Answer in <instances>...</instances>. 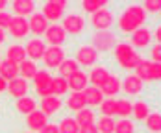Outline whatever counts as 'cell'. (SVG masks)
<instances>
[{"mask_svg": "<svg viewBox=\"0 0 161 133\" xmlns=\"http://www.w3.org/2000/svg\"><path fill=\"white\" fill-rule=\"evenodd\" d=\"M135 76L141 82H152V61H141L135 66Z\"/></svg>", "mask_w": 161, "mask_h": 133, "instance_id": "obj_28", "label": "cell"}, {"mask_svg": "<svg viewBox=\"0 0 161 133\" xmlns=\"http://www.w3.org/2000/svg\"><path fill=\"white\" fill-rule=\"evenodd\" d=\"M108 76H109L108 68H104V66H95L87 78H89V82L93 83V87H98V89H100V87H102V83L106 82V78H108Z\"/></svg>", "mask_w": 161, "mask_h": 133, "instance_id": "obj_25", "label": "cell"}, {"mask_svg": "<svg viewBox=\"0 0 161 133\" xmlns=\"http://www.w3.org/2000/svg\"><path fill=\"white\" fill-rule=\"evenodd\" d=\"M39 133H59V130H58V126H56V124H47V126H45Z\"/></svg>", "mask_w": 161, "mask_h": 133, "instance_id": "obj_45", "label": "cell"}, {"mask_svg": "<svg viewBox=\"0 0 161 133\" xmlns=\"http://www.w3.org/2000/svg\"><path fill=\"white\" fill-rule=\"evenodd\" d=\"M65 59L67 57H65V52L61 46H48L45 50V56H43V61L48 68H58Z\"/></svg>", "mask_w": 161, "mask_h": 133, "instance_id": "obj_5", "label": "cell"}, {"mask_svg": "<svg viewBox=\"0 0 161 133\" xmlns=\"http://www.w3.org/2000/svg\"><path fill=\"white\" fill-rule=\"evenodd\" d=\"M52 82H54V78H52V74H50L48 70H37V74L33 76V87H35L37 94L43 96V98L52 96L54 94Z\"/></svg>", "mask_w": 161, "mask_h": 133, "instance_id": "obj_3", "label": "cell"}, {"mask_svg": "<svg viewBox=\"0 0 161 133\" xmlns=\"http://www.w3.org/2000/svg\"><path fill=\"white\" fill-rule=\"evenodd\" d=\"M154 37H156L158 45H161V26H158V30H156V33H154Z\"/></svg>", "mask_w": 161, "mask_h": 133, "instance_id": "obj_48", "label": "cell"}, {"mask_svg": "<svg viewBox=\"0 0 161 133\" xmlns=\"http://www.w3.org/2000/svg\"><path fill=\"white\" fill-rule=\"evenodd\" d=\"M0 63H2V61H0Z\"/></svg>", "mask_w": 161, "mask_h": 133, "instance_id": "obj_51", "label": "cell"}, {"mask_svg": "<svg viewBox=\"0 0 161 133\" xmlns=\"http://www.w3.org/2000/svg\"><path fill=\"white\" fill-rule=\"evenodd\" d=\"M104 6H106L104 0H83V2H81V8H83L87 13H91V15H93L95 11H98V9H102Z\"/></svg>", "mask_w": 161, "mask_h": 133, "instance_id": "obj_40", "label": "cell"}, {"mask_svg": "<svg viewBox=\"0 0 161 133\" xmlns=\"http://www.w3.org/2000/svg\"><path fill=\"white\" fill-rule=\"evenodd\" d=\"M58 130H59V133H80V126L72 116H67L59 122Z\"/></svg>", "mask_w": 161, "mask_h": 133, "instance_id": "obj_33", "label": "cell"}, {"mask_svg": "<svg viewBox=\"0 0 161 133\" xmlns=\"http://www.w3.org/2000/svg\"><path fill=\"white\" fill-rule=\"evenodd\" d=\"M6 41V33H4V30H0V45Z\"/></svg>", "mask_w": 161, "mask_h": 133, "instance_id": "obj_50", "label": "cell"}, {"mask_svg": "<svg viewBox=\"0 0 161 133\" xmlns=\"http://www.w3.org/2000/svg\"><path fill=\"white\" fill-rule=\"evenodd\" d=\"M67 83H69V89H72V93H83L87 89L89 78H87V74H83L81 70H78V72H74L72 76L67 78Z\"/></svg>", "mask_w": 161, "mask_h": 133, "instance_id": "obj_15", "label": "cell"}, {"mask_svg": "<svg viewBox=\"0 0 161 133\" xmlns=\"http://www.w3.org/2000/svg\"><path fill=\"white\" fill-rule=\"evenodd\" d=\"M11 19H13V17L9 15L8 11H0V30H6V28L9 26Z\"/></svg>", "mask_w": 161, "mask_h": 133, "instance_id": "obj_42", "label": "cell"}, {"mask_svg": "<svg viewBox=\"0 0 161 133\" xmlns=\"http://www.w3.org/2000/svg\"><path fill=\"white\" fill-rule=\"evenodd\" d=\"M100 91H102V94H104V96H108V98H113V96H115V94L120 91V80H119L117 76L109 74V76L106 78V82L102 83Z\"/></svg>", "mask_w": 161, "mask_h": 133, "instance_id": "obj_20", "label": "cell"}, {"mask_svg": "<svg viewBox=\"0 0 161 133\" xmlns=\"http://www.w3.org/2000/svg\"><path fill=\"white\" fill-rule=\"evenodd\" d=\"M80 133H98V130H97L95 124H91V126H83V128H80Z\"/></svg>", "mask_w": 161, "mask_h": 133, "instance_id": "obj_46", "label": "cell"}, {"mask_svg": "<svg viewBox=\"0 0 161 133\" xmlns=\"http://www.w3.org/2000/svg\"><path fill=\"white\" fill-rule=\"evenodd\" d=\"M143 9H145V11H154V13H158V11H161V0H146L145 4H143Z\"/></svg>", "mask_w": 161, "mask_h": 133, "instance_id": "obj_41", "label": "cell"}, {"mask_svg": "<svg viewBox=\"0 0 161 133\" xmlns=\"http://www.w3.org/2000/svg\"><path fill=\"white\" fill-rule=\"evenodd\" d=\"M67 107L72 109V111H81L85 109V98H83V93H70V96L67 100Z\"/></svg>", "mask_w": 161, "mask_h": 133, "instance_id": "obj_29", "label": "cell"}, {"mask_svg": "<svg viewBox=\"0 0 161 133\" xmlns=\"http://www.w3.org/2000/svg\"><path fill=\"white\" fill-rule=\"evenodd\" d=\"M6 91L11 96H15L17 100L24 98V96H28V82L22 80V78H15V80H11V82L8 83V89Z\"/></svg>", "mask_w": 161, "mask_h": 133, "instance_id": "obj_16", "label": "cell"}, {"mask_svg": "<svg viewBox=\"0 0 161 133\" xmlns=\"http://www.w3.org/2000/svg\"><path fill=\"white\" fill-rule=\"evenodd\" d=\"M152 80H161V63H154L152 61Z\"/></svg>", "mask_w": 161, "mask_h": 133, "instance_id": "obj_44", "label": "cell"}, {"mask_svg": "<svg viewBox=\"0 0 161 133\" xmlns=\"http://www.w3.org/2000/svg\"><path fill=\"white\" fill-rule=\"evenodd\" d=\"M100 111H102V116H111L113 118V115H117V100L106 98L100 104Z\"/></svg>", "mask_w": 161, "mask_h": 133, "instance_id": "obj_37", "label": "cell"}, {"mask_svg": "<svg viewBox=\"0 0 161 133\" xmlns=\"http://www.w3.org/2000/svg\"><path fill=\"white\" fill-rule=\"evenodd\" d=\"M97 57H98V52L93 48V46H80L78 52H76V57H74V59H76L78 65L89 66L97 61Z\"/></svg>", "mask_w": 161, "mask_h": 133, "instance_id": "obj_12", "label": "cell"}, {"mask_svg": "<svg viewBox=\"0 0 161 133\" xmlns=\"http://www.w3.org/2000/svg\"><path fill=\"white\" fill-rule=\"evenodd\" d=\"M0 76L8 82H11V80H15V78H19V65H15V63H9V61H2L0 63Z\"/></svg>", "mask_w": 161, "mask_h": 133, "instance_id": "obj_24", "label": "cell"}, {"mask_svg": "<svg viewBox=\"0 0 161 133\" xmlns=\"http://www.w3.org/2000/svg\"><path fill=\"white\" fill-rule=\"evenodd\" d=\"M11 8H13V11H15V17H22V19L26 15L35 13V4H33V0H15V2L11 4Z\"/></svg>", "mask_w": 161, "mask_h": 133, "instance_id": "obj_22", "label": "cell"}, {"mask_svg": "<svg viewBox=\"0 0 161 133\" xmlns=\"http://www.w3.org/2000/svg\"><path fill=\"white\" fill-rule=\"evenodd\" d=\"M83 98H85V105H93L97 107L104 102V94L98 87H93V85H87V89L83 91Z\"/></svg>", "mask_w": 161, "mask_h": 133, "instance_id": "obj_21", "label": "cell"}, {"mask_svg": "<svg viewBox=\"0 0 161 133\" xmlns=\"http://www.w3.org/2000/svg\"><path fill=\"white\" fill-rule=\"evenodd\" d=\"M131 115L135 116L137 120H146V116L150 115V109H148V104L139 100V102H133V107H131Z\"/></svg>", "mask_w": 161, "mask_h": 133, "instance_id": "obj_32", "label": "cell"}, {"mask_svg": "<svg viewBox=\"0 0 161 133\" xmlns=\"http://www.w3.org/2000/svg\"><path fill=\"white\" fill-rule=\"evenodd\" d=\"M19 74H20L22 80H30V78L33 80V76L37 74V65L33 63L32 59H24L19 65Z\"/></svg>", "mask_w": 161, "mask_h": 133, "instance_id": "obj_27", "label": "cell"}, {"mask_svg": "<svg viewBox=\"0 0 161 133\" xmlns=\"http://www.w3.org/2000/svg\"><path fill=\"white\" fill-rule=\"evenodd\" d=\"M61 105H63V102L58 98V96H54V94L41 100V111H43L47 116L56 115V113L61 109Z\"/></svg>", "mask_w": 161, "mask_h": 133, "instance_id": "obj_19", "label": "cell"}, {"mask_svg": "<svg viewBox=\"0 0 161 133\" xmlns=\"http://www.w3.org/2000/svg\"><path fill=\"white\" fill-rule=\"evenodd\" d=\"M97 126L98 133H113V130H115V120H113L111 116H100L98 118V124H95Z\"/></svg>", "mask_w": 161, "mask_h": 133, "instance_id": "obj_34", "label": "cell"}, {"mask_svg": "<svg viewBox=\"0 0 161 133\" xmlns=\"http://www.w3.org/2000/svg\"><path fill=\"white\" fill-rule=\"evenodd\" d=\"M74 120L78 122V126H80V128H83V126H91V124H95L97 116H95V113H93L91 109H87V107H85V109H81V111L76 113Z\"/></svg>", "mask_w": 161, "mask_h": 133, "instance_id": "obj_30", "label": "cell"}, {"mask_svg": "<svg viewBox=\"0 0 161 133\" xmlns=\"http://www.w3.org/2000/svg\"><path fill=\"white\" fill-rule=\"evenodd\" d=\"M91 24L97 28V32H104V30L113 26V15L106 8H102V9H98L91 15Z\"/></svg>", "mask_w": 161, "mask_h": 133, "instance_id": "obj_6", "label": "cell"}, {"mask_svg": "<svg viewBox=\"0 0 161 133\" xmlns=\"http://www.w3.org/2000/svg\"><path fill=\"white\" fill-rule=\"evenodd\" d=\"M63 30L69 33H72V35H76V33H80L83 28H85V20H83V17L81 15H74V13H70V15H67L63 19Z\"/></svg>", "mask_w": 161, "mask_h": 133, "instance_id": "obj_10", "label": "cell"}, {"mask_svg": "<svg viewBox=\"0 0 161 133\" xmlns=\"http://www.w3.org/2000/svg\"><path fill=\"white\" fill-rule=\"evenodd\" d=\"M150 56H152L154 63H161V45H154L150 50Z\"/></svg>", "mask_w": 161, "mask_h": 133, "instance_id": "obj_43", "label": "cell"}, {"mask_svg": "<svg viewBox=\"0 0 161 133\" xmlns=\"http://www.w3.org/2000/svg\"><path fill=\"white\" fill-rule=\"evenodd\" d=\"M115 57H117L119 65L122 66V68H128V70L130 68H135V66L143 61V57L128 43H119L115 46Z\"/></svg>", "mask_w": 161, "mask_h": 133, "instance_id": "obj_2", "label": "cell"}, {"mask_svg": "<svg viewBox=\"0 0 161 133\" xmlns=\"http://www.w3.org/2000/svg\"><path fill=\"white\" fill-rule=\"evenodd\" d=\"M146 128L152 133H161V115L159 113H150L146 116Z\"/></svg>", "mask_w": 161, "mask_h": 133, "instance_id": "obj_36", "label": "cell"}, {"mask_svg": "<svg viewBox=\"0 0 161 133\" xmlns=\"http://www.w3.org/2000/svg\"><path fill=\"white\" fill-rule=\"evenodd\" d=\"M9 33L15 37V39H22L30 33V28H28V20L22 19V17H13L11 22H9Z\"/></svg>", "mask_w": 161, "mask_h": 133, "instance_id": "obj_11", "label": "cell"}, {"mask_svg": "<svg viewBox=\"0 0 161 133\" xmlns=\"http://www.w3.org/2000/svg\"><path fill=\"white\" fill-rule=\"evenodd\" d=\"M113 133H135V126L130 118H120V120L115 122Z\"/></svg>", "mask_w": 161, "mask_h": 133, "instance_id": "obj_35", "label": "cell"}, {"mask_svg": "<svg viewBox=\"0 0 161 133\" xmlns=\"http://www.w3.org/2000/svg\"><path fill=\"white\" fill-rule=\"evenodd\" d=\"M159 13H161V11H159Z\"/></svg>", "mask_w": 161, "mask_h": 133, "instance_id": "obj_52", "label": "cell"}, {"mask_svg": "<svg viewBox=\"0 0 161 133\" xmlns=\"http://www.w3.org/2000/svg\"><path fill=\"white\" fill-rule=\"evenodd\" d=\"M150 41H152V33H150V30H146L145 26L131 33V45L135 48H146L150 45Z\"/></svg>", "mask_w": 161, "mask_h": 133, "instance_id": "obj_17", "label": "cell"}, {"mask_svg": "<svg viewBox=\"0 0 161 133\" xmlns=\"http://www.w3.org/2000/svg\"><path fill=\"white\" fill-rule=\"evenodd\" d=\"M24 50H26V57H32V61L35 63L37 59H43L45 50H47V43L43 39H39V37H33V39L28 41Z\"/></svg>", "mask_w": 161, "mask_h": 133, "instance_id": "obj_7", "label": "cell"}, {"mask_svg": "<svg viewBox=\"0 0 161 133\" xmlns=\"http://www.w3.org/2000/svg\"><path fill=\"white\" fill-rule=\"evenodd\" d=\"M113 43H115V35L109 30L95 32V35H93V48L95 50H108L113 46Z\"/></svg>", "mask_w": 161, "mask_h": 133, "instance_id": "obj_9", "label": "cell"}, {"mask_svg": "<svg viewBox=\"0 0 161 133\" xmlns=\"http://www.w3.org/2000/svg\"><path fill=\"white\" fill-rule=\"evenodd\" d=\"M48 20L45 19L43 13H32L30 15V20H28V28H30V32L35 33L37 37L41 35V33H45L48 30Z\"/></svg>", "mask_w": 161, "mask_h": 133, "instance_id": "obj_13", "label": "cell"}, {"mask_svg": "<svg viewBox=\"0 0 161 133\" xmlns=\"http://www.w3.org/2000/svg\"><path fill=\"white\" fill-rule=\"evenodd\" d=\"M131 107H133V104L128 102V100H117V115L119 116H124V118H128L131 115Z\"/></svg>", "mask_w": 161, "mask_h": 133, "instance_id": "obj_39", "label": "cell"}, {"mask_svg": "<svg viewBox=\"0 0 161 133\" xmlns=\"http://www.w3.org/2000/svg\"><path fill=\"white\" fill-rule=\"evenodd\" d=\"M24 59H26V50H24V46H20V45H11L9 48L6 50V61L15 63V65H20Z\"/></svg>", "mask_w": 161, "mask_h": 133, "instance_id": "obj_23", "label": "cell"}, {"mask_svg": "<svg viewBox=\"0 0 161 133\" xmlns=\"http://www.w3.org/2000/svg\"><path fill=\"white\" fill-rule=\"evenodd\" d=\"M26 124H28V128L32 130V131H41L47 124H48V116L45 115L43 111H39V109H35L33 113H30L28 115V118H26Z\"/></svg>", "mask_w": 161, "mask_h": 133, "instance_id": "obj_14", "label": "cell"}, {"mask_svg": "<svg viewBox=\"0 0 161 133\" xmlns=\"http://www.w3.org/2000/svg\"><path fill=\"white\" fill-rule=\"evenodd\" d=\"M45 37H47V43L50 46H61L67 39V32L59 24H50L48 30L45 32Z\"/></svg>", "mask_w": 161, "mask_h": 133, "instance_id": "obj_8", "label": "cell"}, {"mask_svg": "<svg viewBox=\"0 0 161 133\" xmlns=\"http://www.w3.org/2000/svg\"><path fill=\"white\" fill-rule=\"evenodd\" d=\"M6 6H8V2H6V0H0V11H4Z\"/></svg>", "mask_w": 161, "mask_h": 133, "instance_id": "obj_49", "label": "cell"}, {"mask_svg": "<svg viewBox=\"0 0 161 133\" xmlns=\"http://www.w3.org/2000/svg\"><path fill=\"white\" fill-rule=\"evenodd\" d=\"M65 6H67V2L65 0H48L45 6H43V15L47 20H52V22H56V20H59L61 17H63V11H65Z\"/></svg>", "mask_w": 161, "mask_h": 133, "instance_id": "obj_4", "label": "cell"}, {"mask_svg": "<svg viewBox=\"0 0 161 133\" xmlns=\"http://www.w3.org/2000/svg\"><path fill=\"white\" fill-rule=\"evenodd\" d=\"M52 91H54V96H61V94H65L67 91H69V83H67V80L65 78H61V76H58V78H54V82H52Z\"/></svg>", "mask_w": 161, "mask_h": 133, "instance_id": "obj_38", "label": "cell"}, {"mask_svg": "<svg viewBox=\"0 0 161 133\" xmlns=\"http://www.w3.org/2000/svg\"><path fill=\"white\" fill-rule=\"evenodd\" d=\"M58 68H59V76L67 80L69 76H72L74 72H78V70H80V65L76 63V59H65Z\"/></svg>", "mask_w": 161, "mask_h": 133, "instance_id": "obj_31", "label": "cell"}, {"mask_svg": "<svg viewBox=\"0 0 161 133\" xmlns=\"http://www.w3.org/2000/svg\"><path fill=\"white\" fill-rule=\"evenodd\" d=\"M120 89L126 93V94H139L141 89H143V82L135 76V74H130L124 78V82L120 83Z\"/></svg>", "mask_w": 161, "mask_h": 133, "instance_id": "obj_18", "label": "cell"}, {"mask_svg": "<svg viewBox=\"0 0 161 133\" xmlns=\"http://www.w3.org/2000/svg\"><path fill=\"white\" fill-rule=\"evenodd\" d=\"M17 109L22 113V115H30V113H33L35 109H37V102L32 98V96H24V98H19L17 100Z\"/></svg>", "mask_w": 161, "mask_h": 133, "instance_id": "obj_26", "label": "cell"}, {"mask_svg": "<svg viewBox=\"0 0 161 133\" xmlns=\"http://www.w3.org/2000/svg\"><path fill=\"white\" fill-rule=\"evenodd\" d=\"M6 89H8V82H6V80L0 76V93H4Z\"/></svg>", "mask_w": 161, "mask_h": 133, "instance_id": "obj_47", "label": "cell"}, {"mask_svg": "<svg viewBox=\"0 0 161 133\" xmlns=\"http://www.w3.org/2000/svg\"><path fill=\"white\" fill-rule=\"evenodd\" d=\"M146 20V11L143 9V6H128L122 15L119 17V30L122 33H133L135 30L143 28Z\"/></svg>", "mask_w": 161, "mask_h": 133, "instance_id": "obj_1", "label": "cell"}]
</instances>
